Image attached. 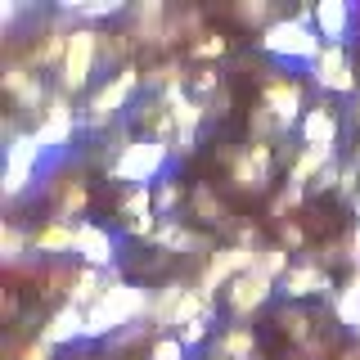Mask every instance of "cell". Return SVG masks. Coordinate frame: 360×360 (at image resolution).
<instances>
[{
	"label": "cell",
	"mask_w": 360,
	"mask_h": 360,
	"mask_svg": "<svg viewBox=\"0 0 360 360\" xmlns=\"http://www.w3.org/2000/svg\"><path fill=\"white\" fill-rule=\"evenodd\" d=\"M140 90H144V72H140V68H135V63L117 68L108 82H99L95 90H90V99L82 108V127L86 131H112L122 112H131L127 104L140 99Z\"/></svg>",
	"instance_id": "6da1fadb"
},
{
	"label": "cell",
	"mask_w": 360,
	"mask_h": 360,
	"mask_svg": "<svg viewBox=\"0 0 360 360\" xmlns=\"http://www.w3.org/2000/svg\"><path fill=\"white\" fill-rule=\"evenodd\" d=\"M172 158L176 149L162 140H149V135H135V144H127L117 158L108 162V176L112 180H127L131 189H153L158 180H167V172H172Z\"/></svg>",
	"instance_id": "7a4b0ae2"
},
{
	"label": "cell",
	"mask_w": 360,
	"mask_h": 360,
	"mask_svg": "<svg viewBox=\"0 0 360 360\" xmlns=\"http://www.w3.org/2000/svg\"><path fill=\"white\" fill-rule=\"evenodd\" d=\"M257 45H262V54H270V59H279V63H307V68H315V59L324 54L320 32L307 27V22H297L292 14L270 22L262 37H257Z\"/></svg>",
	"instance_id": "3957f363"
},
{
	"label": "cell",
	"mask_w": 360,
	"mask_h": 360,
	"mask_svg": "<svg viewBox=\"0 0 360 360\" xmlns=\"http://www.w3.org/2000/svg\"><path fill=\"white\" fill-rule=\"evenodd\" d=\"M99 41H104L99 27H72L63 68H59V82H54L63 95H86L90 82L99 77Z\"/></svg>",
	"instance_id": "277c9868"
},
{
	"label": "cell",
	"mask_w": 360,
	"mask_h": 360,
	"mask_svg": "<svg viewBox=\"0 0 360 360\" xmlns=\"http://www.w3.org/2000/svg\"><path fill=\"white\" fill-rule=\"evenodd\" d=\"M262 104L279 117V127H284L288 135L302 127V117H307V86H302V77L292 72H270L262 77Z\"/></svg>",
	"instance_id": "5b68a950"
},
{
	"label": "cell",
	"mask_w": 360,
	"mask_h": 360,
	"mask_svg": "<svg viewBox=\"0 0 360 360\" xmlns=\"http://www.w3.org/2000/svg\"><path fill=\"white\" fill-rule=\"evenodd\" d=\"M275 167H279L275 144H262V140H248L243 149L230 153V180L243 194H262L270 180H275Z\"/></svg>",
	"instance_id": "8992f818"
},
{
	"label": "cell",
	"mask_w": 360,
	"mask_h": 360,
	"mask_svg": "<svg viewBox=\"0 0 360 360\" xmlns=\"http://www.w3.org/2000/svg\"><path fill=\"white\" fill-rule=\"evenodd\" d=\"M311 82L324 95H360V77H356V59L347 45H324V54L311 68Z\"/></svg>",
	"instance_id": "52a82bcc"
},
{
	"label": "cell",
	"mask_w": 360,
	"mask_h": 360,
	"mask_svg": "<svg viewBox=\"0 0 360 360\" xmlns=\"http://www.w3.org/2000/svg\"><path fill=\"white\" fill-rule=\"evenodd\" d=\"M270 297H275V279H266L262 270H248V275H239L230 288L221 292V307L230 311V320H234V324H248Z\"/></svg>",
	"instance_id": "ba28073f"
},
{
	"label": "cell",
	"mask_w": 360,
	"mask_h": 360,
	"mask_svg": "<svg viewBox=\"0 0 360 360\" xmlns=\"http://www.w3.org/2000/svg\"><path fill=\"white\" fill-rule=\"evenodd\" d=\"M338 284H342V279H333V270H320V266L297 262V257H292V270L275 284V292L284 302H307V297H329L333 302Z\"/></svg>",
	"instance_id": "9c48e42d"
},
{
	"label": "cell",
	"mask_w": 360,
	"mask_h": 360,
	"mask_svg": "<svg viewBox=\"0 0 360 360\" xmlns=\"http://www.w3.org/2000/svg\"><path fill=\"white\" fill-rule=\"evenodd\" d=\"M302 149H324V153H338V140H342V117H338V108L329 99H320V104L307 108V117H302Z\"/></svg>",
	"instance_id": "30bf717a"
},
{
	"label": "cell",
	"mask_w": 360,
	"mask_h": 360,
	"mask_svg": "<svg viewBox=\"0 0 360 360\" xmlns=\"http://www.w3.org/2000/svg\"><path fill=\"white\" fill-rule=\"evenodd\" d=\"M77 257H82V266L117 270V234L99 221H82L77 225Z\"/></svg>",
	"instance_id": "8fae6325"
},
{
	"label": "cell",
	"mask_w": 360,
	"mask_h": 360,
	"mask_svg": "<svg viewBox=\"0 0 360 360\" xmlns=\"http://www.w3.org/2000/svg\"><path fill=\"white\" fill-rule=\"evenodd\" d=\"M37 338L45 347H72V342H86V311L72 307V302H59L50 315H45V324L37 329Z\"/></svg>",
	"instance_id": "7c38bea8"
},
{
	"label": "cell",
	"mask_w": 360,
	"mask_h": 360,
	"mask_svg": "<svg viewBox=\"0 0 360 360\" xmlns=\"http://www.w3.org/2000/svg\"><path fill=\"white\" fill-rule=\"evenodd\" d=\"M356 27V9L347 0H315V32L324 45H347Z\"/></svg>",
	"instance_id": "4fadbf2b"
},
{
	"label": "cell",
	"mask_w": 360,
	"mask_h": 360,
	"mask_svg": "<svg viewBox=\"0 0 360 360\" xmlns=\"http://www.w3.org/2000/svg\"><path fill=\"white\" fill-rule=\"evenodd\" d=\"M90 207V189L86 180H59V194L50 202V217L45 221H63V225H82Z\"/></svg>",
	"instance_id": "5bb4252c"
},
{
	"label": "cell",
	"mask_w": 360,
	"mask_h": 360,
	"mask_svg": "<svg viewBox=\"0 0 360 360\" xmlns=\"http://www.w3.org/2000/svg\"><path fill=\"white\" fill-rule=\"evenodd\" d=\"M257 329L252 324H225V329H217V338H212L207 356H234V360H257Z\"/></svg>",
	"instance_id": "9a60e30c"
},
{
	"label": "cell",
	"mask_w": 360,
	"mask_h": 360,
	"mask_svg": "<svg viewBox=\"0 0 360 360\" xmlns=\"http://www.w3.org/2000/svg\"><path fill=\"white\" fill-rule=\"evenodd\" d=\"M32 252H45V257H68L77 252V225H63V221H41L32 230Z\"/></svg>",
	"instance_id": "2e32d148"
},
{
	"label": "cell",
	"mask_w": 360,
	"mask_h": 360,
	"mask_svg": "<svg viewBox=\"0 0 360 360\" xmlns=\"http://www.w3.org/2000/svg\"><path fill=\"white\" fill-rule=\"evenodd\" d=\"M275 324H279V333H288V342H297V352H307V347L315 342V315L302 307V302H284V307H279V315H275Z\"/></svg>",
	"instance_id": "e0dca14e"
},
{
	"label": "cell",
	"mask_w": 360,
	"mask_h": 360,
	"mask_svg": "<svg viewBox=\"0 0 360 360\" xmlns=\"http://www.w3.org/2000/svg\"><path fill=\"white\" fill-rule=\"evenodd\" d=\"M45 162V149L37 140V131H18L14 140H5V167H14V172H41Z\"/></svg>",
	"instance_id": "ac0fdd59"
},
{
	"label": "cell",
	"mask_w": 360,
	"mask_h": 360,
	"mask_svg": "<svg viewBox=\"0 0 360 360\" xmlns=\"http://www.w3.org/2000/svg\"><path fill=\"white\" fill-rule=\"evenodd\" d=\"M329 307H333V315H338V324L352 333L356 320H360V270H347V275H342V284H338V292H333Z\"/></svg>",
	"instance_id": "d6986e66"
},
{
	"label": "cell",
	"mask_w": 360,
	"mask_h": 360,
	"mask_svg": "<svg viewBox=\"0 0 360 360\" xmlns=\"http://www.w3.org/2000/svg\"><path fill=\"white\" fill-rule=\"evenodd\" d=\"M32 252V234L22 230L18 221H5L0 225V266L5 270H22V257Z\"/></svg>",
	"instance_id": "ffe728a7"
},
{
	"label": "cell",
	"mask_w": 360,
	"mask_h": 360,
	"mask_svg": "<svg viewBox=\"0 0 360 360\" xmlns=\"http://www.w3.org/2000/svg\"><path fill=\"white\" fill-rule=\"evenodd\" d=\"M338 153H324V149H297V162L288 167V185H302V189H311V180L324 172V167L333 162Z\"/></svg>",
	"instance_id": "44dd1931"
},
{
	"label": "cell",
	"mask_w": 360,
	"mask_h": 360,
	"mask_svg": "<svg viewBox=\"0 0 360 360\" xmlns=\"http://www.w3.org/2000/svg\"><path fill=\"white\" fill-rule=\"evenodd\" d=\"M234 18H239V27H270V22H279V5H270V0H239L234 5Z\"/></svg>",
	"instance_id": "7402d4cb"
},
{
	"label": "cell",
	"mask_w": 360,
	"mask_h": 360,
	"mask_svg": "<svg viewBox=\"0 0 360 360\" xmlns=\"http://www.w3.org/2000/svg\"><path fill=\"white\" fill-rule=\"evenodd\" d=\"M225 90V77H221V68H212V63H202V68H194L189 72V95L194 99H202V104H212Z\"/></svg>",
	"instance_id": "603a6c76"
},
{
	"label": "cell",
	"mask_w": 360,
	"mask_h": 360,
	"mask_svg": "<svg viewBox=\"0 0 360 360\" xmlns=\"http://www.w3.org/2000/svg\"><path fill=\"white\" fill-rule=\"evenodd\" d=\"M230 54V37H221V32H207L202 41L189 45V59H194V68L202 63H212V68H221V59Z\"/></svg>",
	"instance_id": "cb8c5ba5"
},
{
	"label": "cell",
	"mask_w": 360,
	"mask_h": 360,
	"mask_svg": "<svg viewBox=\"0 0 360 360\" xmlns=\"http://www.w3.org/2000/svg\"><path fill=\"white\" fill-rule=\"evenodd\" d=\"M180 202H185V185L180 180H158L153 185V207H158V221H172L176 212H180Z\"/></svg>",
	"instance_id": "d4e9b609"
},
{
	"label": "cell",
	"mask_w": 360,
	"mask_h": 360,
	"mask_svg": "<svg viewBox=\"0 0 360 360\" xmlns=\"http://www.w3.org/2000/svg\"><path fill=\"white\" fill-rule=\"evenodd\" d=\"M194 212H198V221H202V225H217V230H221V225H230V212H225V202L212 194L207 185H198V189H194Z\"/></svg>",
	"instance_id": "484cf974"
},
{
	"label": "cell",
	"mask_w": 360,
	"mask_h": 360,
	"mask_svg": "<svg viewBox=\"0 0 360 360\" xmlns=\"http://www.w3.org/2000/svg\"><path fill=\"white\" fill-rule=\"evenodd\" d=\"M32 185H37V172H14V167H5V176H0V198L14 207V202L27 194Z\"/></svg>",
	"instance_id": "4316f807"
},
{
	"label": "cell",
	"mask_w": 360,
	"mask_h": 360,
	"mask_svg": "<svg viewBox=\"0 0 360 360\" xmlns=\"http://www.w3.org/2000/svg\"><path fill=\"white\" fill-rule=\"evenodd\" d=\"M307 194H311V189H302V185H284V189H279L275 202H270V217H275V225L288 221V212H297L302 202H307Z\"/></svg>",
	"instance_id": "83f0119b"
},
{
	"label": "cell",
	"mask_w": 360,
	"mask_h": 360,
	"mask_svg": "<svg viewBox=\"0 0 360 360\" xmlns=\"http://www.w3.org/2000/svg\"><path fill=\"white\" fill-rule=\"evenodd\" d=\"M144 360H189V347L180 342L176 333H162V338H153V342H149Z\"/></svg>",
	"instance_id": "f1b7e54d"
},
{
	"label": "cell",
	"mask_w": 360,
	"mask_h": 360,
	"mask_svg": "<svg viewBox=\"0 0 360 360\" xmlns=\"http://www.w3.org/2000/svg\"><path fill=\"white\" fill-rule=\"evenodd\" d=\"M275 234H279V239H275L279 248H288V252H297V257L307 252V230H302V225L292 221V217H288V221H279V225H275Z\"/></svg>",
	"instance_id": "f546056e"
},
{
	"label": "cell",
	"mask_w": 360,
	"mask_h": 360,
	"mask_svg": "<svg viewBox=\"0 0 360 360\" xmlns=\"http://www.w3.org/2000/svg\"><path fill=\"white\" fill-rule=\"evenodd\" d=\"M338 198H342L347 207L360 198V167H356V158H342V185H338Z\"/></svg>",
	"instance_id": "4dcf8cb0"
},
{
	"label": "cell",
	"mask_w": 360,
	"mask_h": 360,
	"mask_svg": "<svg viewBox=\"0 0 360 360\" xmlns=\"http://www.w3.org/2000/svg\"><path fill=\"white\" fill-rule=\"evenodd\" d=\"M338 185H342V158H333V162L311 180V194H338Z\"/></svg>",
	"instance_id": "1f68e13d"
},
{
	"label": "cell",
	"mask_w": 360,
	"mask_h": 360,
	"mask_svg": "<svg viewBox=\"0 0 360 360\" xmlns=\"http://www.w3.org/2000/svg\"><path fill=\"white\" fill-rule=\"evenodd\" d=\"M50 352H54V347H45L41 338H32V342H22V347L9 342V352H5V356H9V360H54Z\"/></svg>",
	"instance_id": "d6a6232c"
},
{
	"label": "cell",
	"mask_w": 360,
	"mask_h": 360,
	"mask_svg": "<svg viewBox=\"0 0 360 360\" xmlns=\"http://www.w3.org/2000/svg\"><path fill=\"white\" fill-rule=\"evenodd\" d=\"M22 14H27V5H18V0H0V32L9 37V32H14V22H18Z\"/></svg>",
	"instance_id": "836d02e7"
},
{
	"label": "cell",
	"mask_w": 360,
	"mask_h": 360,
	"mask_svg": "<svg viewBox=\"0 0 360 360\" xmlns=\"http://www.w3.org/2000/svg\"><path fill=\"white\" fill-rule=\"evenodd\" d=\"M234 243H239V248H266L262 243V225H252V221L234 225Z\"/></svg>",
	"instance_id": "e575fe53"
},
{
	"label": "cell",
	"mask_w": 360,
	"mask_h": 360,
	"mask_svg": "<svg viewBox=\"0 0 360 360\" xmlns=\"http://www.w3.org/2000/svg\"><path fill=\"white\" fill-rule=\"evenodd\" d=\"M347 266L360 270V225H352V234H347Z\"/></svg>",
	"instance_id": "d590c367"
},
{
	"label": "cell",
	"mask_w": 360,
	"mask_h": 360,
	"mask_svg": "<svg viewBox=\"0 0 360 360\" xmlns=\"http://www.w3.org/2000/svg\"><path fill=\"white\" fill-rule=\"evenodd\" d=\"M14 315H18V292L9 288V292H5V320H14Z\"/></svg>",
	"instance_id": "8d00e7d4"
},
{
	"label": "cell",
	"mask_w": 360,
	"mask_h": 360,
	"mask_svg": "<svg viewBox=\"0 0 360 360\" xmlns=\"http://www.w3.org/2000/svg\"><path fill=\"white\" fill-rule=\"evenodd\" d=\"M333 360H360V347H356V352H338Z\"/></svg>",
	"instance_id": "74e56055"
},
{
	"label": "cell",
	"mask_w": 360,
	"mask_h": 360,
	"mask_svg": "<svg viewBox=\"0 0 360 360\" xmlns=\"http://www.w3.org/2000/svg\"><path fill=\"white\" fill-rule=\"evenodd\" d=\"M352 117H356V127H360V95H356V104H352Z\"/></svg>",
	"instance_id": "f35d334b"
},
{
	"label": "cell",
	"mask_w": 360,
	"mask_h": 360,
	"mask_svg": "<svg viewBox=\"0 0 360 360\" xmlns=\"http://www.w3.org/2000/svg\"><path fill=\"white\" fill-rule=\"evenodd\" d=\"M352 217H356V225H360V198H356V202H352Z\"/></svg>",
	"instance_id": "ab89813d"
},
{
	"label": "cell",
	"mask_w": 360,
	"mask_h": 360,
	"mask_svg": "<svg viewBox=\"0 0 360 360\" xmlns=\"http://www.w3.org/2000/svg\"><path fill=\"white\" fill-rule=\"evenodd\" d=\"M284 360H307V356H302V352H288V356H284Z\"/></svg>",
	"instance_id": "60d3db41"
},
{
	"label": "cell",
	"mask_w": 360,
	"mask_h": 360,
	"mask_svg": "<svg viewBox=\"0 0 360 360\" xmlns=\"http://www.w3.org/2000/svg\"><path fill=\"white\" fill-rule=\"evenodd\" d=\"M122 360H144V352H135V356H122Z\"/></svg>",
	"instance_id": "b9f144b4"
},
{
	"label": "cell",
	"mask_w": 360,
	"mask_h": 360,
	"mask_svg": "<svg viewBox=\"0 0 360 360\" xmlns=\"http://www.w3.org/2000/svg\"><path fill=\"white\" fill-rule=\"evenodd\" d=\"M207 360H234V356H207Z\"/></svg>",
	"instance_id": "7bdbcfd3"
}]
</instances>
